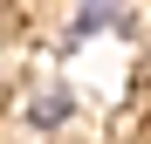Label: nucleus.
Returning a JSON list of instances; mask_svg holds the SVG:
<instances>
[{"label":"nucleus","instance_id":"1","mask_svg":"<svg viewBox=\"0 0 151 144\" xmlns=\"http://www.w3.org/2000/svg\"><path fill=\"white\" fill-rule=\"evenodd\" d=\"M117 14H124V0H83V7H76V41H89L96 28H117Z\"/></svg>","mask_w":151,"mask_h":144},{"label":"nucleus","instance_id":"2","mask_svg":"<svg viewBox=\"0 0 151 144\" xmlns=\"http://www.w3.org/2000/svg\"><path fill=\"white\" fill-rule=\"evenodd\" d=\"M62 117H69V89H55V96H41V103H35V124H41V130H55Z\"/></svg>","mask_w":151,"mask_h":144}]
</instances>
